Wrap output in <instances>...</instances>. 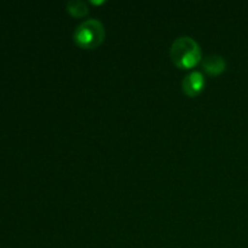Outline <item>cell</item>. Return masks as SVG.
Here are the masks:
<instances>
[{"label":"cell","instance_id":"cell-2","mask_svg":"<svg viewBox=\"0 0 248 248\" xmlns=\"http://www.w3.org/2000/svg\"><path fill=\"white\" fill-rule=\"evenodd\" d=\"M104 38H106V29L103 23L94 18L81 22L73 33L75 44L79 47L87 48V50L101 45Z\"/></svg>","mask_w":248,"mask_h":248},{"label":"cell","instance_id":"cell-5","mask_svg":"<svg viewBox=\"0 0 248 248\" xmlns=\"http://www.w3.org/2000/svg\"><path fill=\"white\" fill-rule=\"evenodd\" d=\"M67 11L74 17H84L89 12L86 2L81 0H72L67 2Z\"/></svg>","mask_w":248,"mask_h":248},{"label":"cell","instance_id":"cell-3","mask_svg":"<svg viewBox=\"0 0 248 248\" xmlns=\"http://www.w3.org/2000/svg\"><path fill=\"white\" fill-rule=\"evenodd\" d=\"M203 87H205V78L202 73L198 70L189 73L182 81V90L189 97H195L200 94Z\"/></svg>","mask_w":248,"mask_h":248},{"label":"cell","instance_id":"cell-1","mask_svg":"<svg viewBox=\"0 0 248 248\" xmlns=\"http://www.w3.org/2000/svg\"><path fill=\"white\" fill-rule=\"evenodd\" d=\"M170 56L177 67L189 69L201 61L200 45L190 36H179L172 44Z\"/></svg>","mask_w":248,"mask_h":248},{"label":"cell","instance_id":"cell-4","mask_svg":"<svg viewBox=\"0 0 248 248\" xmlns=\"http://www.w3.org/2000/svg\"><path fill=\"white\" fill-rule=\"evenodd\" d=\"M202 68L207 74L219 75L227 68V62L219 55H208L202 60Z\"/></svg>","mask_w":248,"mask_h":248}]
</instances>
